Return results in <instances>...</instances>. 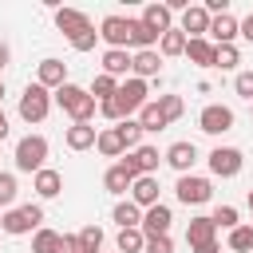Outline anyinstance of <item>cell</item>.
Returning <instances> with one entry per match:
<instances>
[{
    "label": "cell",
    "instance_id": "obj_35",
    "mask_svg": "<svg viewBox=\"0 0 253 253\" xmlns=\"http://www.w3.org/2000/svg\"><path fill=\"white\" fill-rule=\"evenodd\" d=\"M229 249H233V253H253V225L229 229Z\"/></svg>",
    "mask_w": 253,
    "mask_h": 253
},
{
    "label": "cell",
    "instance_id": "obj_47",
    "mask_svg": "<svg viewBox=\"0 0 253 253\" xmlns=\"http://www.w3.org/2000/svg\"><path fill=\"white\" fill-rule=\"evenodd\" d=\"M194 253H217V241H206V245H194Z\"/></svg>",
    "mask_w": 253,
    "mask_h": 253
},
{
    "label": "cell",
    "instance_id": "obj_43",
    "mask_svg": "<svg viewBox=\"0 0 253 253\" xmlns=\"http://www.w3.org/2000/svg\"><path fill=\"white\" fill-rule=\"evenodd\" d=\"M142 253H174L170 233H166V237H146V249H142Z\"/></svg>",
    "mask_w": 253,
    "mask_h": 253
},
{
    "label": "cell",
    "instance_id": "obj_49",
    "mask_svg": "<svg viewBox=\"0 0 253 253\" xmlns=\"http://www.w3.org/2000/svg\"><path fill=\"white\" fill-rule=\"evenodd\" d=\"M0 103H4V79H0Z\"/></svg>",
    "mask_w": 253,
    "mask_h": 253
},
{
    "label": "cell",
    "instance_id": "obj_15",
    "mask_svg": "<svg viewBox=\"0 0 253 253\" xmlns=\"http://www.w3.org/2000/svg\"><path fill=\"white\" fill-rule=\"evenodd\" d=\"M162 158H166L178 174H190V170H194V162H198V146H194V142H186V138H178V142H170V146H166V154H162Z\"/></svg>",
    "mask_w": 253,
    "mask_h": 253
},
{
    "label": "cell",
    "instance_id": "obj_37",
    "mask_svg": "<svg viewBox=\"0 0 253 253\" xmlns=\"http://www.w3.org/2000/svg\"><path fill=\"white\" fill-rule=\"evenodd\" d=\"M79 245H83V253H99L103 249V229L99 225H83L79 229Z\"/></svg>",
    "mask_w": 253,
    "mask_h": 253
},
{
    "label": "cell",
    "instance_id": "obj_1",
    "mask_svg": "<svg viewBox=\"0 0 253 253\" xmlns=\"http://www.w3.org/2000/svg\"><path fill=\"white\" fill-rule=\"evenodd\" d=\"M51 99H55V103L75 119V123H91V119H95V111H99V103L91 99V91H87V87H75V83H63Z\"/></svg>",
    "mask_w": 253,
    "mask_h": 253
},
{
    "label": "cell",
    "instance_id": "obj_19",
    "mask_svg": "<svg viewBox=\"0 0 253 253\" xmlns=\"http://www.w3.org/2000/svg\"><path fill=\"white\" fill-rule=\"evenodd\" d=\"M63 142H67V150H91L99 142V130L91 123H71L67 134H63Z\"/></svg>",
    "mask_w": 253,
    "mask_h": 253
},
{
    "label": "cell",
    "instance_id": "obj_36",
    "mask_svg": "<svg viewBox=\"0 0 253 253\" xmlns=\"http://www.w3.org/2000/svg\"><path fill=\"white\" fill-rule=\"evenodd\" d=\"M158 107H162L166 123H178V119L186 115V103H182V95H158Z\"/></svg>",
    "mask_w": 253,
    "mask_h": 253
},
{
    "label": "cell",
    "instance_id": "obj_40",
    "mask_svg": "<svg viewBox=\"0 0 253 253\" xmlns=\"http://www.w3.org/2000/svg\"><path fill=\"white\" fill-rule=\"evenodd\" d=\"M213 225L217 229H237L241 221H237V206H217L213 210Z\"/></svg>",
    "mask_w": 253,
    "mask_h": 253
},
{
    "label": "cell",
    "instance_id": "obj_16",
    "mask_svg": "<svg viewBox=\"0 0 253 253\" xmlns=\"http://www.w3.org/2000/svg\"><path fill=\"white\" fill-rule=\"evenodd\" d=\"M130 202H134L138 210H150V206H158V178H154V174H142V178H134V182H130Z\"/></svg>",
    "mask_w": 253,
    "mask_h": 253
},
{
    "label": "cell",
    "instance_id": "obj_46",
    "mask_svg": "<svg viewBox=\"0 0 253 253\" xmlns=\"http://www.w3.org/2000/svg\"><path fill=\"white\" fill-rule=\"evenodd\" d=\"M8 59H12V51H8V43H4V40H0V71H4V67H8Z\"/></svg>",
    "mask_w": 253,
    "mask_h": 253
},
{
    "label": "cell",
    "instance_id": "obj_6",
    "mask_svg": "<svg viewBox=\"0 0 253 253\" xmlns=\"http://www.w3.org/2000/svg\"><path fill=\"white\" fill-rule=\"evenodd\" d=\"M174 194H178V202H182V206H202V202H210V198H213V186H210V178H198V174H178Z\"/></svg>",
    "mask_w": 253,
    "mask_h": 253
},
{
    "label": "cell",
    "instance_id": "obj_20",
    "mask_svg": "<svg viewBox=\"0 0 253 253\" xmlns=\"http://www.w3.org/2000/svg\"><path fill=\"white\" fill-rule=\"evenodd\" d=\"M32 190H36L40 198H59V194H63V174L51 170V166H43V170L32 178Z\"/></svg>",
    "mask_w": 253,
    "mask_h": 253
},
{
    "label": "cell",
    "instance_id": "obj_12",
    "mask_svg": "<svg viewBox=\"0 0 253 253\" xmlns=\"http://www.w3.org/2000/svg\"><path fill=\"white\" fill-rule=\"evenodd\" d=\"M237 36H241V20H237L233 12H221V16H213V20H210V36H206L210 43H217V47H221V43H233Z\"/></svg>",
    "mask_w": 253,
    "mask_h": 253
},
{
    "label": "cell",
    "instance_id": "obj_51",
    "mask_svg": "<svg viewBox=\"0 0 253 253\" xmlns=\"http://www.w3.org/2000/svg\"><path fill=\"white\" fill-rule=\"evenodd\" d=\"M0 217H4V213H0Z\"/></svg>",
    "mask_w": 253,
    "mask_h": 253
},
{
    "label": "cell",
    "instance_id": "obj_14",
    "mask_svg": "<svg viewBox=\"0 0 253 253\" xmlns=\"http://www.w3.org/2000/svg\"><path fill=\"white\" fill-rule=\"evenodd\" d=\"M36 83L40 87H47V91H59L63 83H67V63L63 59H40V67H36Z\"/></svg>",
    "mask_w": 253,
    "mask_h": 253
},
{
    "label": "cell",
    "instance_id": "obj_11",
    "mask_svg": "<svg viewBox=\"0 0 253 253\" xmlns=\"http://www.w3.org/2000/svg\"><path fill=\"white\" fill-rule=\"evenodd\" d=\"M99 40H107V47H130V20L126 16H103L99 24Z\"/></svg>",
    "mask_w": 253,
    "mask_h": 253
},
{
    "label": "cell",
    "instance_id": "obj_10",
    "mask_svg": "<svg viewBox=\"0 0 253 253\" xmlns=\"http://www.w3.org/2000/svg\"><path fill=\"white\" fill-rule=\"evenodd\" d=\"M134 178H142V174H154L158 170V162H162V154H158V146H134V150H126V158H119Z\"/></svg>",
    "mask_w": 253,
    "mask_h": 253
},
{
    "label": "cell",
    "instance_id": "obj_17",
    "mask_svg": "<svg viewBox=\"0 0 253 253\" xmlns=\"http://www.w3.org/2000/svg\"><path fill=\"white\" fill-rule=\"evenodd\" d=\"M138 20H142V24H146V28L154 32V36H166V32L174 28V12H170L166 4H146Z\"/></svg>",
    "mask_w": 253,
    "mask_h": 253
},
{
    "label": "cell",
    "instance_id": "obj_44",
    "mask_svg": "<svg viewBox=\"0 0 253 253\" xmlns=\"http://www.w3.org/2000/svg\"><path fill=\"white\" fill-rule=\"evenodd\" d=\"M59 253H83V245H79V233H63V241H59Z\"/></svg>",
    "mask_w": 253,
    "mask_h": 253
},
{
    "label": "cell",
    "instance_id": "obj_3",
    "mask_svg": "<svg viewBox=\"0 0 253 253\" xmlns=\"http://www.w3.org/2000/svg\"><path fill=\"white\" fill-rule=\"evenodd\" d=\"M16 170H24V174H40L43 170V162H47V138L43 134H24L20 142H16Z\"/></svg>",
    "mask_w": 253,
    "mask_h": 253
},
{
    "label": "cell",
    "instance_id": "obj_28",
    "mask_svg": "<svg viewBox=\"0 0 253 253\" xmlns=\"http://www.w3.org/2000/svg\"><path fill=\"white\" fill-rule=\"evenodd\" d=\"M95 146H99V154H103V158H123V154H126V146H123V138H119V130H115V126L99 130V142H95Z\"/></svg>",
    "mask_w": 253,
    "mask_h": 253
},
{
    "label": "cell",
    "instance_id": "obj_41",
    "mask_svg": "<svg viewBox=\"0 0 253 253\" xmlns=\"http://www.w3.org/2000/svg\"><path fill=\"white\" fill-rule=\"evenodd\" d=\"M95 40H99V32H95V28H87V32H79V36H71L67 43H71L75 51H91V47H95Z\"/></svg>",
    "mask_w": 253,
    "mask_h": 253
},
{
    "label": "cell",
    "instance_id": "obj_45",
    "mask_svg": "<svg viewBox=\"0 0 253 253\" xmlns=\"http://www.w3.org/2000/svg\"><path fill=\"white\" fill-rule=\"evenodd\" d=\"M241 36H245V40H249V43H253V12H249V16H245V20H241Z\"/></svg>",
    "mask_w": 253,
    "mask_h": 253
},
{
    "label": "cell",
    "instance_id": "obj_5",
    "mask_svg": "<svg viewBox=\"0 0 253 253\" xmlns=\"http://www.w3.org/2000/svg\"><path fill=\"white\" fill-rule=\"evenodd\" d=\"M51 111V91L40 87V83H28L24 95H20V119L24 123H43Z\"/></svg>",
    "mask_w": 253,
    "mask_h": 253
},
{
    "label": "cell",
    "instance_id": "obj_13",
    "mask_svg": "<svg viewBox=\"0 0 253 253\" xmlns=\"http://www.w3.org/2000/svg\"><path fill=\"white\" fill-rule=\"evenodd\" d=\"M170 221H174L170 206H162V202H158V206L142 210V225H138V229H142L146 237H166V233H170Z\"/></svg>",
    "mask_w": 253,
    "mask_h": 253
},
{
    "label": "cell",
    "instance_id": "obj_24",
    "mask_svg": "<svg viewBox=\"0 0 253 253\" xmlns=\"http://www.w3.org/2000/svg\"><path fill=\"white\" fill-rule=\"evenodd\" d=\"M186 55H190V63H198V67H213L217 43H210V40H186Z\"/></svg>",
    "mask_w": 253,
    "mask_h": 253
},
{
    "label": "cell",
    "instance_id": "obj_34",
    "mask_svg": "<svg viewBox=\"0 0 253 253\" xmlns=\"http://www.w3.org/2000/svg\"><path fill=\"white\" fill-rule=\"evenodd\" d=\"M59 241H63V233H55V229H36L32 253H59Z\"/></svg>",
    "mask_w": 253,
    "mask_h": 253
},
{
    "label": "cell",
    "instance_id": "obj_21",
    "mask_svg": "<svg viewBox=\"0 0 253 253\" xmlns=\"http://www.w3.org/2000/svg\"><path fill=\"white\" fill-rule=\"evenodd\" d=\"M130 71H134V79H154V75L162 71V55H158V47H154V51H134Z\"/></svg>",
    "mask_w": 253,
    "mask_h": 253
},
{
    "label": "cell",
    "instance_id": "obj_38",
    "mask_svg": "<svg viewBox=\"0 0 253 253\" xmlns=\"http://www.w3.org/2000/svg\"><path fill=\"white\" fill-rule=\"evenodd\" d=\"M16 174H8V170H0V210H12V202H16Z\"/></svg>",
    "mask_w": 253,
    "mask_h": 253
},
{
    "label": "cell",
    "instance_id": "obj_33",
    "mask_svg": "<svg viewBox=\"0 0 253 253\" xmlns=\"http://www.w3.org/2000/svg\"><path fill=\"white\" fill-rule=\"evenodd\" d=\"M119 253H142L146 249V233L142 229H119Z\"/></svg>",
    "mask_w": 253,
    "mask_h": 253
},
{
    "label": "cell",
    "instance_id": "obj_30",
    "mask_svg": "<svg viewBox=\"0 0 253 253\" xmlns=\"http://www.w3.org/2000/svg\"><path fill=\"white\" fill-rule=\"evenodd\" d=\"M87 91H91V99H95V103H107V99H115V95H119V79H111V75H103V71H99V75L91 79V87H87Z\"/></svg>",
    "mask_w": 253,
    "mask_h": 253
},
{
    "label": "cell",
    "instance_id": "obj_23",
    "mask_svg": "<svg viewBox=\"0 0 253 253\" xmlns=\"http://www.w3.org/2000/svg\"><path fill=\"white\" fill-rule=\"evenodd\" d=\"M130 51H123V47H107L103 51V75H111V79H119V75H126L130 71Z\"/></svg>",
    "mask_w": 253,
    "mask_h": 253
},
{
    "label": "cell",
    "instance_id": "obj_22",
    "mask_svg": "<svg viewBox=\"0 0 253 253\" xmlns=\"http://www.w3.org/2000/svg\"><path fill=\"white\" fill-rule=\"evenodd\" d=\"M186 241H190V249H194V245H206V241H217V225H213V217H190V225H186Z\"/></svg>",
    "mask_w": 253,
    "mask_h": 253
},
{
    "label": "cell",
    "instance_id": "obj_9",
    "mask_svg": "<svg viewBox=\"0 0 253 253\" xmlns=\"http://www.w3.org/2000/svg\"><path fill=\"white\" fill-rule=\"evenodd\" d=\"M198 126H202L206 134H225V130H233V111H229L225 103H210V107H202Z\"/></svg>",
    "mask_w": 253,
    "mask_h": 253
},
{
    "label": "cell",
    "instance_id": "obj_39",
    "mask_svg": "<svg viewBox=\"0 0 253 253\" xmlns=\"http://www.w3.org/2000/svg\"><path fill=\"white\" fill-rule=\"evenodd\" d=\"M237 63H241V51H237L233 43H221V47H217V59H213V67H221V71H233Z\"/></svg>",
    "mask_w": 253,
    "mask_h": 253
},
{
    "label": "cell",
    "instance_id": "obj_42",
    "mask_svg": "<svg viewBox=\"0 0 253 253\" xmlns=\"http://www.w3.org/2000/svg\"><path fill=\"white\" fill-rule=\"evenodd\" d=\"M233 91H237L241 99H249V103H253V71H237V79H233Z\"/></svg>",
    "mask_w": 253,
    "mask_h": 253
},
{
    "label": "cell",
    "instance_id": "obj_18",
    "mask_svg": "<svg viewBox=\"0 0 253 253\" xmlns=\"http://www.w3.org/2000/svg\"><path fill=\"white\" fill-rule=\"evenodd\" d=\"M55 28L71 40V36L87 32V28H91V20H87V12H79V8H55Z\"/></svg>",
    "mask_w": 253,
    "mask_h": 253
},
{
    "label": "cell",
    "instance_id": "obj_31",
    "mask_svg": "<svg viewBox=\"0 0 253 253\" xmlns=\"http://www.w3.org/2000/svg\"><path fill=\"white\" fill-rule=\"evenodd\" d=\"M115 130H119V138H123V146L126 150H134V146H142V123L138 119H123V123H115Z\"/></svg>",
    "mask_w": 253,
    "mask_h": 253
},
{
    "label": "cell",
    "instance_id": "obj_32",
    "mask_svg": "<svg viewBox=\"0 0 253 253\" xmlns=\"http://www.w3.org/2000/svg\"><path fill=\"white\" fill-rule=\"evenodd\" d=\"M138 123H142V130H162V126H170V123H166V115H162V107H158V99H154V103H146V107L138 111Z\"/></svg>",
    "mask_w": 253,
    "mask_h": 253
},
{
    "label": "cell",
    "instance_id": "obj_29",
    "mask_svg": "<svg viewBox=\"0 0 253 253\" xmlns=\"http://www.w3.org/2000/svg\"><path fill=\"white\" fill-rule=\"evenodd\" d=\"M158 55L162 59H174V55H186V36L178 32V28H170L162 40H158Z\"/></svg>",
    "mask_w": 253,
    "mask_h": 253
},
{
    "label": "cell",
    "instance_id": "obj_25",
    "mask_svg": "<svg viewBox=\"0 0 253 253\" xmlns=\"http://www.w3.org/2000/svg\"><path fill=\"white\" fill-rule=\"evenodd\" d=\"M111 217H115V225H119V229H138V225H142V210H138L130 198H126V202H115Z\"/></svg>",
    "mask_w": 253,
    "mask_h": 253
},
{
    "label": "cell",
    "instance_id": "obj_27",
    "mask_svg": "<svg viewBox=\"0 0 253 253\" xmlns=\"http://www.w3.org/2000/svg\"><path fill=\"white\" fill-rule=\"evenodd\" d=\"M158 40H162V36H154L142 20H130V47H134V51H154Z\"/></svg>",
    "mask_w": 253,
    "mask_h": 253
},
{
    "label": "cell",
    "instance_id": "obj_2",
    "mask_svg": "<svg viewBox=\"0 0 253 253\" xmlns=\"http://www.w3.org/2000/svg\"><path fill=\"white\" fill-rule=\"evenodd\" d=\"M36 229H43V210L40 206H12V210H4V217H0V233H8V237H20V233H36Z\"/></svg>",
    "mask_w": 253,
    "mask_h": 253
},
{
    "label": "cell",
    "instance_id": "obj_7",
    "mask_svg": "<svg viewBox=\"0 0 253 253\" xmlns=\"http://www.w3.org/2000/svg\"><path fill=\"white\" fill-rule=\"evenodd\" d=\"M241 166H245V154H241L237 146H213V150H210V170H213L217 178H237Z\"/></svg>",
    "mask_w": 253,
    "mask_h": 253
},
{
    "label": "cell",
    "instance_id": "obj_8",
    "mask_svg": "<svg viewBox=\"0 0 253 253\" xmlns=\"http://www.w3.org/2000/svg\"><path fill=\"white\" fill-rule=\"evenodd\" d=\"M210 12L202 8V4H190L186 12H182V20H178V32L186 36V40H206L210 36Z\"/></svg>",
    "mask_w": 253,
    "mask_h": 253
},
{
    "label": "cell",
    "instance_id": "obj_4",
    "mask_svg": "<svg viewBox=\"0 0 253 253\" xmlns=\"http://www.w3.org/2000/svg\"><path fill=\"white\" fill-rule=\"evenodd\" d=\"M146 95H150L146 79H134V75H130V79H123V83H119V95H115V107H119V115H123V119H130L134 111H142V107L150 103Z\"/></svg>",
    "mask_w": 253,
    "mask_h": 253
},
{
    "label": "cell",
    "instance_id": "obj_48",
    "mask_svg": "<svg viewBox=\"0 0 253 253\" xmlns=\"http://www.w3.org/2000/svg\"><path fill=\"white\" fill-rule=\"evenodd\" d=\"M4 134H8V115L0 111V138H4Z\"/></svg>",
    "mask_w": 253,
    "mask_h": 253
},
{
    "label": "cell",
    "instance_id": "obj_50",
    "mask_svg": "<svg viewBox=\"0 0 253 253\" xmlns=\"http://www.w3.org/2000/svg\"><path fill=\"white\" fill-rule=\"evenodd\" d=\"M249 210H253V190H249Z\"/></svg>",
    "mask_w": 253,
    "mask_h": 253
},
{
    "label": "cell",
    "instance_id": "obj_26",
    "mask_svg": "<svg viewBox=\"0 0 253 253\" xmlns=\"http://www.w3.org/2000/svg\"><path fill=\"white\" fill-rule=\"evenodd\" d=\"M130 182H134V174H130L123 162H115V166L103 174V186H107L111 194H126V190H130Z\"/></svg>",
    "mask_w": 253,
    "mask_h": 253
}]
</instances>
